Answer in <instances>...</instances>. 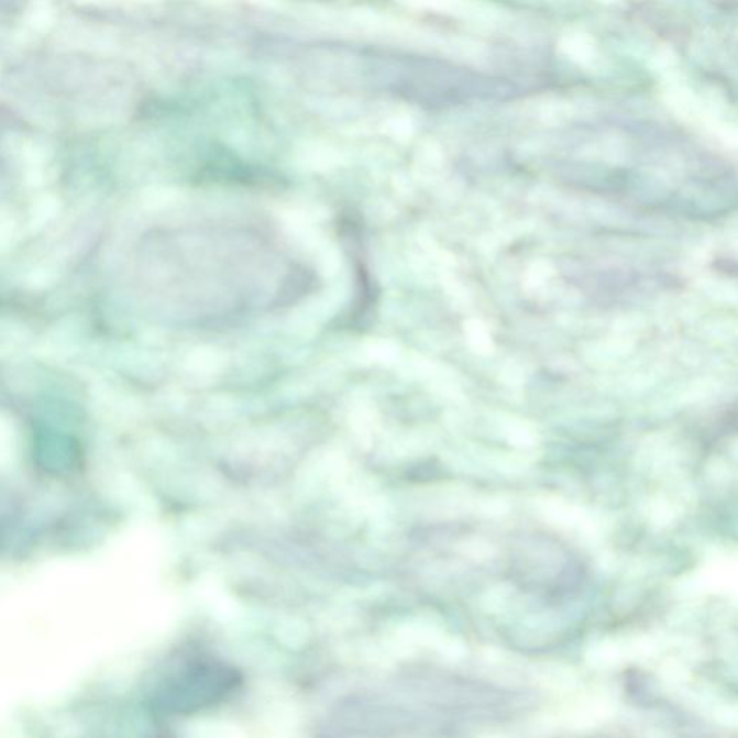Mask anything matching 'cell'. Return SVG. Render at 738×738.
<instances>
[{
	"instance_id": "6da1fadb",
	"label": "cell",
	"mask_w": 738,
	"mask_h": 738,
	"mask_svg": "<svg viewBox=\"0 0 738 738\" xmlns=\"http://www.w3.org/2000/svg\"><path fill=\"white\" fill-rule=\"evenodd\" d=\"M239 684L235 671L216 661H190L166 681L161 701L175 713H192L224 698Z\"/></svg>"
}]
</instances>
